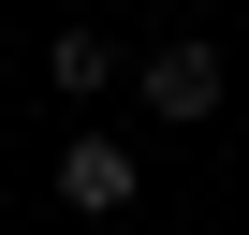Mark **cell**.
<instances>
[{
  "mask_svg": "<svg viewBox=\"0 0 249 235\" xmlns=\"http://www.w3.org/2000/svg\"><path fill=\"white\" fill-rule=\"evenodd\" d=\"M220 44L205 30H176V44H147V118H161V133H205V118H220Z\"/></svg>",
  "mask_w": 249,
  "mask_h": 235,
  "instance_id": "cell-1",
  "label": "cell"
},
{
  "mask_svg": "<svg viewBox=\"0 0 249 235\" xmlns=\"http://www.w3.org/2000/svg\"><path fill=\"white\" fill-rule=\"evenodd\" d=\"M132 176H147V162L117 147V133H73V147H59V206H73V220H117Z\"/></svg>",
  "mask_w": 249,
  "mask_h": 235,
  "instance_id": "cell-2",
  "label": "cell"
},
{
  "mask_svg": "<svg viewBox=\"0 0 249 235\" xmlns=\"http://www.w3.org/2000/svg\"><path fill=\"white\" fill-rule=\"evenodd\" d=\"M44 74H59V103H88V88L117 74V30H59V44H44Z\"/></svg>",
  "mask_w": 249,
  "mask_h": 235,
  "instance_id": "cell-3",
  "label": "cell"
}]
</instances>
